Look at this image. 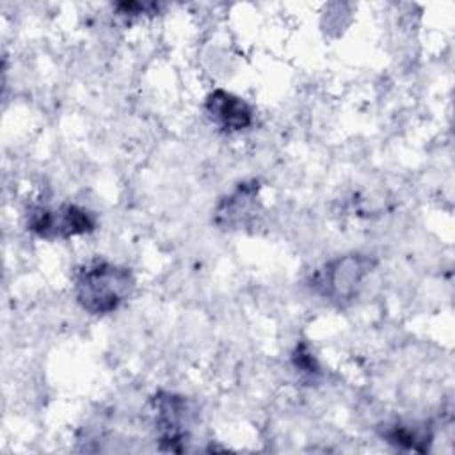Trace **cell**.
<instances>
[{"label": "cell", "instance_id": "cell-3", "mask_svg": "<svg viewBox=\"0 0 455 455\" xmlns=\"http://www.w3.org/2000/svg\"><path fill=\"white\" fill-rule=\"evenodd\" d=\"M375 268V259L370 254L350 252L325 263L316 274L315 286L329 300L343 304L359 293L364 279Z\"/></svg>", "mask_w": 455, "mask_h": 455}, {"label": "cell", "instance_id": "cell-4", "mask_svg": "<svg viewBox=\"0 0 455 455\" xmlns=\"http://www.w3.org/2000/svg\"><path fill=\"white\" fill-rule=\"evenodd\" d=\"M155 428L162 448L178 451L187 437V403L172 393H160L153 400Z\"/></svg>", "mask_w": 455, "mask_h": 455}, {"label": "cell", "instance_id": "cell-1", "mask_svg": "<svg viewBox=\"0 0 455 455\" xmlns=\"http://www.w3.org/2000/svg\"><path fill=\"white\" fill-rule=\"evenodd\" d=\"M135 291L130 268L110 261H89L75 272L73 295L89 315L103 316L117 311Z\"/></svg>", "mask_w": 455, "mask_h": 455}, {"label": "cell", "instance_id": "cell-6", "mask_svg": "<svg viewBox=\"0 0 455 455\" xmlns=\"http://www.w3.org/2000/svg\"><path fill=\"white\" fill-rule=\"evenodd\" d=\"M258 183L247 181L240 183L229 196L220 199L215 208V224L220 228H243L247 226L258 213L259 196Z\"/></svg>", "mask_w": 455, "mask_h": 455}, {"label": "cell", "instance_id": "cell-5", "mask_svg": "<svg viewBox=\"0 0 455 455\" xmlns=\"http://www.w3.org/2000/svg\"><path fill=\"white\" fill-rule=\"evenodd\" d=\"M204 110L212 123L229 133L242 132L252 124L251 105L226 89L212 91L204 100Z\"/></svg>", "mask_w": 455, "mask_h": 455}, {"label": "cell", "instance_id": "cell-2", "mask_svg": "<svg viewBox=\"0 0 455 455\" xmlns=\"http://www.w3.org/2000/svg\"><path fill=\"white\" fill-rule=\"evenodd\" d=\"M25 222L30 233L44 240H64L87 235L96 228L94 213L73 203H62L59 206H30Z\"/></svg>", "mask_w": 455, "mask_h": 455}, {"label": "cell", "instance_id": "cell-7", "mask_svg": "<svg viewBox=\"0 0 455 455\" xmlns=\"http://www.w3.org/2000/svg\"><path fill=\"white\" fill-rule=\"evenodd\" d=\"M386 437L389 439V443L409 450H421L419 443H425V434H421L418 427L411 425H395L386 434Z\"/></svg>", "mask_w": 455, "mask_h": 455}]
</instances>
